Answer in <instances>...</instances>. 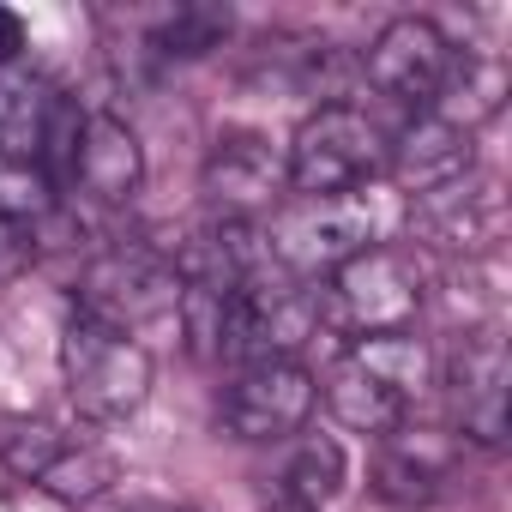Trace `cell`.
Wrapping results in <instances>:
<instances>
[{"instance_id": "obj_1", "label": "cell", "mask_w": 512, "mask_h": 512, "mask_svg": "<svg viewBox=\"0 0 512 512\" xmlns=\"http://www.w3.org/2000/svg\"><path fill=\"white\" fill-rule=\"evenodd\" d=\"M320 290L260 266L253 278H241L223 302V338H217V362L229 368H253V362H296L314 332H320Z\"/></svg>"}, {"instance_id": "obj_2", "label": "cell", "mask_w": 512, "mask_h": 512, "mask_svg": "<svg viewBox=\"0 0 512 512\" xmlns=\"http://www.w3.org/2000/svg\"><path fill=\"white\" fill-rule=\"evenodd\" d=\"M428 302V272L410 247H368L344 272L326 278L320 290V320H332L338 332L356 338H386V332H410L416 314Z\"/></svg>"}, {"instance_id": "obj_3", "label": "cell", "mask_w": 512, "mask_h": 512, "mask_svg": "<svg viewBox=\"0 0 512 512\" xmlns=\"http://www.w3.org/2000/svg\"><path fill=\"white\" fill-rule=\"evenodd\" d=\"M260 241L272 253V266L302 278V284H326L332 272H344L356 253L374 247V205L362 193L344 199H284L266 223Z\"/></svg>"}, {"instance_id": "obj_4", "label": "cell", "mask_w": 512, "mask_h": 512, "mask_svg": "<svg viewBox=\"0 0 512 512\" xmlns=\"http://www.w3.org/2000/svg\"><path fill=\"white\" fill-rule=\"evenodd\" d=\"M380 169H386L380 127L350 103H320L290 139L284 187H290V199H344V193L368 187Z\"/></svg>"}, {"instance_id": "obj_5", "label": "cell", "mask_w": 512, "mask_h": 512, "mask_svg": "<svg viewBox=\"0 0 512 512\" xmlns=\"http://www.w3.org/2000/svg\"><path fill=\"white\" fill-rule=\"evenodd\" d=\"M151 350L127 332H109L85 314L67 320L61 332V380H67V398L85 422H127L145 398H151Z\"/></svg>"}, {"instance_id": "obj_6", "label": "cell", "mask_w": 512, "mask_h": 512, "mask_svg": "<svg viewBox=\"0 0 512 512\" xmlns=\"http://www.w3.org/2000/svg\"><path fill=\"white\" fill-rule=\"evenodd\" d=\"M79 314L109 326V332H139V326H157V320H175L181 308V272L169 266V253L157 247H109L79 272V290H73Z\"/></svg>"}, {"instance_id": "obj_7", "label": "cell", "mask_w": 512, "mask_h": 512, "mask_svg": "<svg viewBox=\"0 0 512 512\" xmlns=\"http://www.w3.org/2000/svg\"><path fill=\"white\" fill-rule=\"evenodd\" d=\"M314 404H320V386L302 362H253V368H235V380L223 386L217 422L229 440L272 446V440L302 434Z\"/></svg>"}, {"instance_id": "obj_8", "label": "cell", "mask_w": 512, "mask_h": 512, "mask_svg": "<svg viewBox=\"0 0 512 512\" xmlns=\"http://www.w3.org/2000/svg\"><path fill=\"white\" fill-rule=\"evenodd\" d=\"M440 386L452 404V422L464 428V440L476 446H506V410H512V362H506V338L500 332H464L452 338L446 362H440Z\"/></svg>"}, {"instance_id": "obj_9", "label": "cell", "mask_w": 512, "mask_h": 512, "mask_svg": "<svg viewBox=\"0 0 512 512\" xmlns=\"http://www.w3.org/2000/svg\"><path fill=\"white\" fill-rule=\"evenodd\" d=\"M199 193L223 223H266L284 205V157L260 133H217L199 169Z\"/></svg>"}, {"instance_id": "obj_10", "label": "cell", "mask_w": 512, "mask_h": 512, "mask_svg": "<svg viewBox=\"0 0 512 512\" xmlns=\"http://www.w3.org/2000/svg\"><path fill=\"white\" fill-rule=\"evenodd\" d=\"M446 67H452V43H446V31H440L434 19H416V13L380 25V37H374L368 55H362L368 85H374L380 97H392V103L422 109V115L434 109Z\"/></svg>"}, {"instance_id": "obj_11", "label": "cell", "mask_w": 512, "mask_h": 512, "mask_svg": "<svg viewBox=\"0 0 512 512\" xmlns=\"http://www.w3.org/2000/svg\"><path fill=\"white\" fill-rule=\"evenodd\" d=\"M458 458H464V446H458L452 428H416V422H404V428H392L386 440H374V470H368V482H374V494H380L386 506L416 512V506H434V500L452 488Z\"/></svg>"}, {"instance_id": "obj_12", "label": "cell", "mask_w": 512, "mask_h": 512, "mask_svg": "<svg viewBox=\"0 0 512 512\" xmlns=\"http://www.w3.org/2000/svg\"><path fill=\"white\" fill-rule=\"evenodd\" d=\"M67 187H79L97 205H133V193L145 187V145H139V133L121 115L91 109L79 121V145H73Z\"/></svg>"}, {"instance_id": "obj_13", "label": "cell", "mask_w": 512, "mask_h": 512, "mask_svg": "<svg viewBox=\"0 0 512 512\" xmlns=\"http://www.w3.org/2000/svg\"><path fill=\"white\" fill-rule=\"evenodd\" d=\"M386 169L410 199H428V193L476 175V133H464L440 115H416L398 133V145H386Z\"/></svg>"}, {"instance_id": "obj_14", "label": "cell", "mask_w": 512, "mask_h": 512, "mask_svg": "<svg viewBox=\"0 0 512 512\" xmlns=\"http://www.w3.org/2000/svg\"><path fill=\"white\" fill-rule=\"evenodd\" d=\"M416 205V223L428 241L452 247V253H488L500 247V229H506V205H500V187L482 181V175H464L458 187H440L428 199H410Z\"/></svg>"}, {"instance_id": "obj_15", "label": "cell", "mask_w": 512, "mask_h": 512, "mask_svg": "<svg viewBox=\"0 0 512 512\" xmlns=\"http://www.w3.org/2000/svg\"><path fill=\"white\" fill-rule=\"evenodd\" d=\"M314 386H320L326 410H332L350 434L386 440L392 428H404V422H410V398H404L398 386H386L374 368H362L350 350H338V356H332V368H326V374H314Z\"/></svg>"}, {"instance_id": "obj_16", "label": "cell", "mask_w": 512, "mask_h": 512, "mask_svg": "<svg viewBox=\"0 0 512 512\" xmlns=\"http://www.w3.org/2000/svg\"><path fill=\"white\" fill-rule=\"evenodd\" d=\"M506 85H512V79H506L500 49H452V67H446L440 97H434V109H428V115H440V121L464 127V133H476L482 121H494V115H500Z\"/></svg>"}, {"instance_id": "obj_17", "label": "cell", "mask_w": 512, "mask_h": 512, "mask_svg": "<svg viewBox=\"0 0 512 512\" xmlns=\"http://www.w3.org/2000/svg\"><path fill=\"white\" fill-rule=\"evenodd\" d=\"M344 482H350L344 446H338L332 434H302L296 452H290V464H284V494H290V506L326 512V506L344 494Z\"/></svg>"}, {"instance_id": "obj_18", "label": "cell", "mask_w": 512, "mask_h": 512, "mask_svg": "<svg viewBox=\"0 0 512 512\" xmlns=\"http://www.w3.org/2000/svg\"><path fill=\"white\" fill-rule=\"evenodd\" d=\"M115 482H121V464H115L103 446H91V440H67V452L37 476V488L55 494V500H67V506H91V500L109 494Z\"/></svg>"}, {"instance_id": "obj_19", "label": "cell", "mask_w": 512, "mask_h": 512, "mask_svg": "<svg viewBox=\"0 0 512 512\" xmlns=\"http://www.w3.org/2000/svg\"><path fill=\"white\" fill-rule=\"evenodd\" d=\"M362 368H374L386 386H398L404 398H422V386L434 380V356L410 338V332H386V338H356V344H344Z\"/></svg>"}, {"instance_id": "obj_20", "label": "cell", "mask_w": 512, "mask_h": 512, "mask_svg": "<svg viewBox=\"0 0 512 512\" xmlns=\"http://www.w3.org/2000/svg\"><path fill=\"white\" fill-rule=\"evenodd\" d=\"M73 434H61L55 422L43 416H0V464H7L19 482H37L61 452H67Z\"/></svg>"}, {"instance_id": "obj_21", "label": "cell", "mask_w": 512, "mask_h": 512, "mask_svg": "<svg viewBox=\"0 0 512 512\" xmlns=\"http://www.w3.org/2000/svg\"><path fill=\"white\" fill-rule=\"evenodd\" d=\"M223 37H229V7H175V13L151 31V49L169 55V61H199V55H211Z\"/></svg>"}, {"instance_id": "obj_22", "label": "cell", "mask_w": 512, "mask_h": 512, "mask_svg": "<svg viewBox=\"0 0 512 512\" xmlns=\"http://www.w3.org/2000/svg\"><path fill=\"white\" fill-rule=\"evenodd\" d=\"M31 260H37V223H25L19 211L0 205V284L25 278V272H31Z\"/></svg>"}, {"instance_id": "obj_23", "label": "cell", "mask_w": 512, "mask_h": 512, "mask_svg": "<svg viewBox=\"0 0 512 512\" xmlns=\"http://www.w3.org/2000/svg\"><path fill=\"white\" fill-rule=\"evenodd\" d=\"M25 49H31V31L13 7H0V73L7 67H25Z\"/></svg>"}, {"instance_id": "obj_24", "label": "cell", "mask_w": 512, "mask_h": 512, "mask_svg": "<svg viewBox=\"0 0 512 512\" xmlns=\"http://www.w3.org/2000/svg\"><path fill=\"white\" fill-rule=\"evenodd\" d=\"M284 512H302V506H284Z\"/></svg>"}, {"instance_id": "obj_25", "label": "cell", "mask_w": 512, "mask_h": 512, "mask_svg": "<svg viewBox=\"0 0 512 512\" xmlns=\"http://www.w3.org/2000/svg\"><path fill=\"white\" fill-rule=\"evenodd\" d=\"M157 512H169V506H157Z\"/></svg>"}]
</instances>
